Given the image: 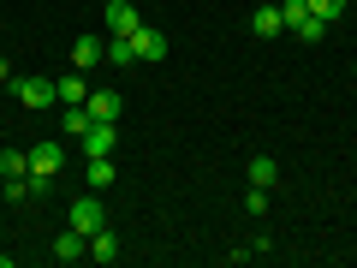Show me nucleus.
<instances>
[{
  "label": "nucleus",
  "mask_w": 357,
  "mask_h": 268,
  "mask_svg": "<svg viewBox=\"0 0 357 268\" xmlns=\"http://www.w3.org/2000/svg\"><path fill=\"white\" fill-rule=\"evenodd\" d=\"M13 96L24 107H48V102H60V89L48 84V77H13Z\"/></svg>",
  "instance_id": "obj_1"
},
{
  "label": "nucleus",
  "mask_w": 357,
  "mask_h": 268,
  "mask_svg": "<svg viewBox=\"0 0 357 268\" xmlns=\"http://www.w3.org/2000/svg\"><path fill=\"white\" fill-rule=\"evenodd\" d=\"M107 36H137V24H143V18H137V6H131V0H107Z\"/></svg>",
  "instance_id": "obj_2"
},
{
  "label": "nucleus",
  "mask_w": 357,
  "mask_h": 268,
  "mask_svg": "<svg viewBox=\"0 0 357 268\" xmlns=\"http://www.w3.org/2000/svg\"><path fill=\"white\" fill-rule=\"evenodd\" d=\"M72 227L84 232V239H89V232H102L107 227V209L96 203V197H77V203H72Z\"/></svg>",
  "instance_id": "obj_3"
},
{
  "label": "nucleus",
  "mask_w": 357,
  "mask_h": 268,
  "mask_svg": "<svg viewBox=\"0 0 357 268\" xmlns=\"http://www.w3.org/2000/svg\"><path fill=\"white\" fill-rule=\"evenodd\" d=\"M131 48H137V60H167V30H155V24H137Z\"/></svg>",
  "instance_id": "obj_4"
},
{
  "label": "nucleus",
  "mask_w": 357,
  "mask_h": 268,
  "mask_svg": "<svg viewBox=\"0 0 357 268\" xmlns=\"http://www.w3.org/2000/svg\"><path fill=\"white\" fill-rule=\"evenodd\" d=\"M89 119H107V126H119V114H126V102H119L114 89H89Z\"/></svg>",
  "instance_id": "obj_5"
},
{
  "label": "nucleus",
  "mask_w": 357,
  "mask_h": 268,
  "mask_svg": "<svg viewBox=\"0 0 357 268\" xmlns=\"http://www.w3.org/2000/svg\"><path fill=\"white\" fill-rule=\"evenodd\" d=\"M107 60V42L102 36H77L72 42V66H77V72H89V66H102Z\"/></svg>",
  "instance_id": "obj_6"
},
{
  "label": "nucleus",
  "mask_w": 357,
  "mask_h": 268,
  "mask_svg": "<svg viewBox=\"0 0 357 268\" xmlns=\"http://www.w3.org/2000/svg\"><path fill=\"white\" fill-rule=\"evenodd\" d=\"M114 126L107 119H89V131H84V155H114Z\"/></svg>",
  "instance_id": "obj_7"
},
{
  "label": "nucleus",
  "mask_w": 357,
  "mask_h": 268,
  "mask_svg": "<svg viewBox=\"0 0 357 268\" xmlns=\"http://www.w3.org/2000/svg\"><path fill=\"white\" fill-rule=\"evenodd\" d=\"M60 167H66V149H60V143H36V149H30V173H60Z\"/></svg>",
  "instance_id": "obj_8"
},
{
  "label": "nucleus",
  "mask_w": 357,
  "mask_h": 268,
  "mask_svg": "<svg viewBox=\"0 0 357 268\" xmlns=\"http://www.w3.org/2000/svg\"><path fill=\"white\" fill-rule=\"evenodd\" d=\"M77 256H89V239L77 227H66L60 239H54V262H77Z\"/></svg>",
  "instance_id": "obj_9"
},
{
  "label": "nucleus",
  "mask_w": 357,
  "mask_h": 268,
  "mask_svg": "<svg viewBox=\"0 0 357 268\" xmlns=\"http://www.w3.org/2000/svg\"><path fill=\"white\" fill-rule=\"evenodd\" d=\"M250 30H256V36H280V30H286V13H280V6H256V13H250Z\"/></svg>",
  "instance_id": "obj_10"
},
{
  "label": "nucleus",
  "mask_w": 357,
  "mask_h": 268,
  "mask_svg": "<svg viewBox=\"0 0 357 268\" xmlns=\"http://www.w3.org/2000/svg\"><path fill=\"white\" fill-rule=\"evenodd\" d=\"M89 262H119V239H114V227L89 232Z\"/></svg>",
  "instance_id": "obj_11"
},
{
  "label": "nucleus",
  "mask_w": 357,
  "mask_h": 268,
  "mask_svg": "<svg viewBox=\"0 0 357 268\" xmlns=\"http://www.w3.org/2000/svg\"><path fill=\"white\" fill-rule=\"evenodd\" d=\"M30 173V149H0V179H24Z\"/></svg>",
  "instance_id": "obj_12"
},
{
  "label": "nucleus",
  "mask_w": 357,
  "mask_h": 268,
  "mask_svg": "<svg viewBox=\"0 0 357 268\" xmlns=\"http://www.w3.org/2000/svg\"><path fill=\"white\" fill-rule=\"evenodd\" d=\"M60 131H66V137H84V131H89V107H84V102H72V107L60 114Z\"/></svg>",
  "instance_id": "obj_13"
},
{
  "label": "nucleus",
  "mask_w": 357,
  "mask_h": 268,
  "mask_svg": "<svg viewBox=\"0 0 357 268\" xmlns=\"http://www.w3.org/2000/svg\"><path fill=\"white\" fill-rule=\"evenodd\" d=\"M274 179H280V167H274V155H256V161H250V185H262V191H274Z\"/></svg>",
  "instance_id": "obj_14"
},
{
  "label": "nucleus",
  "mask_w": 357,
  "mask_h": 268,
  "mask_svg": "<svg viewBox=\"0 0 357 268\" xmlns=\"http://www.w3.org/2000/svg\"><path fill=\"white\" fill-rule=\"evenodd\" d=\"M54 89H60V102H66V107H72V102H89V89H84V72L60 77V84H54Z\"/></svg>",
  "instance_id": "obj_15"
},
{
  "label": "nucleus",
  "mask_w": 357,
  "mask_h": 268,
  "mask_svg": "<svg viewBox=\"0 0 357 268\" xmlns=\"http://www.w3.org/2000/svg\"><path fill=\"white\" fill-rule=\"evenodd\" d=\"M292 36H298V42H321V36H328V18H316V13H310V18H298V24H292Z\"/></svg>",
  "instance_id": "obj_16"
},
{
  "label": "nucleus",
  "mask_w": 357,
  "mask_h": 268,
  "mask_svg": "<svg viewBox=\"0 0 357 268\" xmlns=\"http://www.w3.org/2000/svg\"><path fill=\"white\" fill-rule=\"evenodd\" d=\"M131 60H137L131 36H107V66H131Z\"/></svg>",
  "instance_id": "obj_17"
},
{
  "label": "nucleus",
  "mask_w": 357,
  "mask_h": 268,
  "mask_svg": "<svg viewBox=\"0 0 357 268\" xmlns=\"http://www.w3.org/2000/svg\"><path fill=\"white\" fill-rule=\"evenodd\" d=\"M89 185H96V191L114 185V161H107V155H89Z\"/></svg>",
  "instance_id": "obj_18"
},
{
  "label": "nucleus",
  "mask_w": 357,
  "mask_h": 268,
  "mask_svg": "<svg viewBox=\"0 0 357 268\" xmlns=\"http://www.w3.org/2000/svg\"><path fill=\"white\" fill-rule=\"evenodd\" d=\"M304 6H310V13H316V18H328V24H333V18L345 13V0H304Z\"/></svg>",
  "instance_id": "obj_19"
},
{
  "label": "nucleus",
  "mask_w": 357,
  "mask_h": 268,
  "mask_svg": "<svg viewBox=\"0 0 357 268\" xmlns=\"http://www.w3.org/2000/svg\"><path fill=\"white\" fill-rule=\"evenodd\" d=\"M6 197H13V203H30V173L24 179H6Z\"/></svg>",
  "instance_id": "obj_20"
},
{
  "label": "nucleus",
  "mask_w": 357,
  "mask_h": 268,
  "mask_svg": "<svg viewBox=\"0 0 357 268\" xmlns=\"http://www.w3.org/2000/svg\"><path fill=\"white\" fill-rule=\"evenodd\" d=\"M244 209H250V215H262V209H268V191H262V185H250V197H244Z\"/></svg>",
  "instance_id": "obj_21"
},
{
  "label": "nucleus",
  "mask_w": 357,
  "mask_h": 268,
  "mask_svg": "<svg viewBox=\"0 0 357 268\" xmlns=\"http://www.w3.org/2000/svg\"><path fill=\"white\" fill-rule=\"evenodd\" d=\"M13 77H18V72H13V60H0V84L13 89Z\"/></svg>",
  "instance_id": "obj_22"
}]
</instances>
